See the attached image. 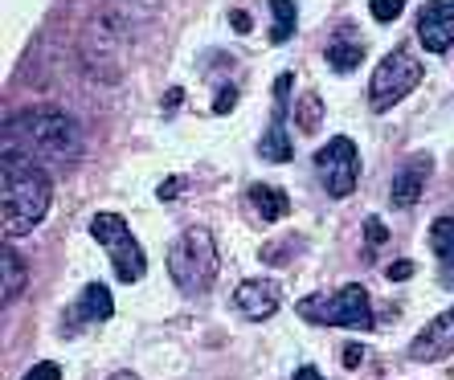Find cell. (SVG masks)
I'll list each match as a JSON object with an SVG mask.
<instances>
[{
	"label": "cell",
	"mask_w": 454,
	"mask_h": 380,
	"mask_svg": "<svg viewBox=\"0 0 454 380\" xmlns=\"http://www.w3.org/2000/svg\"><path fill=\"white\" fill-rule=\"evenodd\" d=\"M4 184H0V229L4 237H21L37 229L53 201V176L45 164L4 139Z\"/></svg>",
	"instance_id": "6da1fadb"
},
{
	"label": "cell",
	"mask_w": 454,
	"mask_h": 380,
	"mask_svg": "<svg viewBox=\"0 0 454 380\" xmlns=\"http://www.w3.org/2000/svg\"><path fill=\"white\" fill-rule=\"evenodd\" d=\"M9 131L21 136V151H29L45 168H70L82 156V127L62 111H25L17 123H9Z\"/></svg>",
	"instance_id": "7a4b0ae2"
},
{
	"label": "cell",
	"mask_w": 454,
	"mask_h": 380,
	"mask_svg": "<svg viewBox=\"0 0 454 380\" xmlns=\"http://www.w3.org/2000/svg\"><path fill=\"white\" fill-rule=\"evenodd\" d=\"M217 270H222V250H217V242H213L209 229H189L172 242L168 275L180 291L205 295V291L217 283Z\"/></svg>",
	"instance_id": "3957f363"
},
{
	"label": "cell",
	"mask_w": 454,
	"mask_h": 380,
	"mask_svg": "<svg viewBox=\"0 0 454 380\" xmlns=\"http://www.w3.org/2000/svg\"><path fill=\"white\" fill-rule=\"evenodd\" d=\"M295 311L307 319V323H328V328H356L369 331L377 319H372V303L369 291L360 283L340 286L336 295H307L295 303Z\"/></svg>",
	"instance_id": "277c9868"
},
{
	"label": "cell",
	"mask_w": 454,
	"mask_h": 380,
	"mask_svg": "<svg viewBox=\"0 0 454 380\" xmlns=\"http://www.w3.org/2000/svg\"><path fill=\"white\" fill-rule=\"evenodd\" d=\"M90 237L106 250L119 283H139V278L148 275V253L139 250L136 233L127 229L123 217H115V213H95V217H90Z\"/></svg>",
	"instance_id": "5b68a950"
},
{
	"label": "cell",
	"mask_w": 454,
	"mask_h": 380,
	"mask_svg": "<svg viewBox=\"0 0 454 380\" xmlns=\"http://www.w3.org/2000/svg\"><path fill=\"white\" fill-rule=\"evenodd\" d=\"M422 78H426V70L413 53H405V50L385 53V62H380L369 78V106L372 111H389V106L402 103Z\"/></svg>",
	"instance_id": "8992f818"
},
{
	"label": "cell",
	"mask_w": 454,
	"mask_h": 380,
	"mask_svg": "<svg viewBox=\"0 0 454 380\" xmlns=\"http://www.w3.org/2000/svg\"><path fill=\"white\" fill-rule=\"evenodd\" d=\"M316 172L324 180L328 197H348L356 189V176H360V156H356V143L348 136H336L328 139L324 148L316 151Z\"/></svg>",
	"instance_id": "52a82bcc"
},
{
	"label": "cell",
	"mask_w": 454,
	"mask_h": 380,
	"mask_svg": "<svg viewBox=\"0 0 454 380\" xmlns=\"http://www.w3.org/2000/svg\"><path fill=\"white\" fill-rule=\"evenodd\" d=\"M418 37L430 53H446L454 45V0H426L418 12Z\"/></svg>",
	"instance_id": "ba28073f"
},
{
	"label": "cell",
	"mask_w": 454,
	"mask_h": 380,
	"mask_svg": "<svg viewBox=\"0 0 454 380\" xmlns=\"http://www.w3.org/2000/svg\"><path fill=\"white\" fill-rule=\"evenodd\" d=\"M450 352H454V306L450 311H442L438 319H430V323L418 331L410 356L422 360V364H434V360H446Z\"/></svg>",
	"instance_id": "9c48e42d"
},
{
	"label": "cell",
	"mask_w": 454,
	"mask_h": 380,
	"mask_svg": "<svg viewBox=\"0 0 454 380\" xmlns=\"http://www.w3.org/2000/svg\"><path fill=\"white\" fill-rule=\"evenodd\" d=\"M283 303V291H278L275 278H250L233 291V306L242 311L246 319H270Z\"/></svg>",
	"instance_id": "30bf717a"
},
{
	"label": "cell",
	"mask_w": 454,
	"mask_h": 380,
	"mask_svg": "<svg viewBox=\"0 0 454 380\" xmlns=\"http://www.w3.org/2000/svg\"><path fill=\"white\" fill-rule=\"evenodd\" d=\"M115 315V303H111V291H106L103 283H90L82 286V295H78V303L70 306V328H86V323H106V319Z\"/></svg>",
	"instance_id": "8fae6325"
},
{
	"label": "cell",
	"mask_w": 454,
	"mask_h": 380,
	"mask_svg": "<svg viewBox=\"0 0 454 380\" xmlns=\"http://www.w3.org/2000/svg\"><path fill=\"white\" fill-rule=\"evenodd\" d=\"M324 58H328V66L336 70V74H348V70H356V66L364 62V42H360V33H352V25H344V29H340L336 37L328 42Z\"/></svg>",
	"instance_id": "7c38bea8"
},
{
	"label": "cell",
	"mask_w": 454,
	"mask_h": 380,
	"mask_svg": "<svg viewBox=\"0 0 454 380\" xmlns=\"http://www.w3.org/2000/svg\"><path fill=\"white\" fill-rule=\"evenodd\" d=\"M430 156H418V159H410L402 172H397V180H393V205H418V197H422V189H426V176H430Z\"/></svg>",
	"instance_id": "4fadbf2b"
},
{
	"label": "cell",
	"mask_w": 454,
	"mask_h": 380,
	"mask_svg": "<svg viewBox=\"0 0 454 380\" xmlns=\"http://www.w3.org/2000/svg\"><path fill=\"white\" fill-rule=\"evenodd\" d=\"M250 205L262 221H278V217H286V209H291L286 192L275 189V184H250Z\"/></svg>",
	"instance_id": "5bb4252c"
},
{
	"label": "cell",
	"mask_w": 454,
	"mask_h": 380,
	"mask_svg": "<svg viewBox=\"0 0 454 380\" xmlns=\"http://www.w3.org/2000/svg\"><path fill=\"white\" fill-rule=\"evenodd\" d=\"M270 12H275V25H270V45L291 42V37H295V29H299L295 0H270Z\"/></svg>",
	"instance_id": "9a60e30c"
},
{
	"label": "cell",
	"mask_w": 454,
	"mask_h": 380,
	"mask_svg": "<svg viewBox=\"0 0 454 380\" xmlns=\"http://www.w3.org/2000/svg\"><path fill=\"white\" fill-rule=\"evenodd\" d=\"M258 151H262L266 164H286V159L295 156V151H291V139H286V127L278 123V119L270 123V131L258 139Z\"/></svg>",
	"instance_id": "2e32d148"
},
{
	"label": "cell",
	"mask_w": 454,
	"mask_h": 380,
	"mask_svg": "<svg viewBox=\"0 0 454 380\" xmlns=\"http://www.w3.org/2000/svg\"><path fill=\"white\" fill-rule=\"evenodd\" d=\"M430 245H434V253H438L442 262H450V266H454V213H442V217L434 221V229H430Z\"/></svg>",
	"instance_id": "e0dca14e"
},
{
	"label": "cell",
	"mask_w": 454,
	"mask_h": 380,
	"mask_svg": "<svg viewBox=\"0 0 454 380\" xmlns=\"http://www.w3.org/2000/svg\"><path fill=\"white\" fill-rule=\"evenodd\" d=\"M0 266H4V303H9V299L25 286V266H21V258H17V250L0 253Z\"/></svg>",
	"instance_id": "ac0fdd59"
},
{
	"label": "cell",
	"mask_w": 454,
	"mask_h": 380,
	"mask_svg": "<svg viewBox=\"0 0 454 380\" xmlns=\"http://www.w3.org/2000/svg\"><path fill=\"white\" fill-rule=\"evenodd\" d=\"M295 119H299V131H316V123L324 119V103H319V95H303V98H299Z\"/></svg>",
	"instance_id": "d6986e66"
},
{
	"label": "cell",
	"mask_w": 454,
	"mask_h": 380,
	"mask_svg": "<svg viewBox=\"0 0 454 380\" xmlns=\"http://www.w3.org/2000/svg\"><path fill=\"white\" fill-rule=\"evenodd\" d=\"M402 9H405V0H369V12L377 17L380 25L397 21V17H402Z\"/></svg>",
	"instance_id": "ffe728a7"
},
{
	"label": "cell",
	"mask_w": 454,
	"mask_h": 380,
	"mask_svg": "<svg viewBox=\"0 0 454 380\" xmlns=\"http://www.w3.org/2000/svg\"><path fill=\"white\" fill-rule=\"evenodd\" d=\"M25 380H62V368L45 360V364H33V368L25 372Z\"/></svg>",
	"instance_id": "44dd1931"
},
{
	"label": "cell",
	"mask_w": 454,
	"mask_h": 380,
	"mask_svg": "<svg viewBox=\"0 0 454 380\" xmlns=\"http://www.w3.org/2000/svg\"><path fill=\"white\" fill-rule=\"evenodd\" d=\"M233 103H238V90H233V86H225L222 95L213 98V111H217V115H230V111H233Z\"/></svg>",
	"instance_id": "7402d4cb"
},
{
	"label": "cell",
	"mask_w": 454,
	"mask_h": 380,
	"mask_svg": "<svg viewBox=\"0 0 454 380\" xmlns=\"http://www.w3.org/2000/svg\"><path fill=\"white\" fill-rule=\"evenodd\" d=\"M364 233H369V245H380V242H389V229L377 221V217H369L364 221Z\"/></svg>",
	"instance_id": "603a6c76"
},
{
	"label": "cell",
	"mask_w": 454,
	"mask_h": 380,
	"mask_svg": "<svg viewBox=\"0 0 454 380\" xmlns=\"http://www.w3.org/2000/svg\"><path fill=\"white\" fill-rule=\"evenodd\" d=\"M180 189H184V180H176V176L164 180V184H160V201H172V197H176Z\"/></svg>",
	"instance_id": "cb8c5ba5"
},
{
	"label": "cell",
	"mask_w": 454,
	"mask_h": 380,
	"mask_svg": "<svg viewBox=\"0 0 454 380\" xmlns=\"http://www.w3.org/2000/svg\"><path fill=\"white\" fill-rule=\"evenodd\" d=\"M340 360H344V368H356L360 360H364V352H360V344H348V348H344V356H340Z\"/></svg>",
	"instance_id": "d4e9b609"
},
{
	"label": "cell",
	"mask_w": 454,
	"mask_h": 380,
	"mask_svg": "<svg viewBox=\"0 0 454 380\" xmlns=\"http://www.w3.org/2000/svg\"><path fill=\"white\" fill-rule=\"evenodd\" d=\"M230 25L238 33H250V17H246V12H230Z\"/></svg>",
	"instance_id": "484cf974"
},
{
	"label": "cell",
	"mask_w": 454,
	"mask_h": 380,
	"mask_svg": "<svg viewBox=\"0 0 454 380\" xmlns=\"http://www.w3.org/2000/svg\"><path fill=\"white\" fill-rule=\"evenodd\" d=\"M413 275V262H397V266H389V278H410Z\"/></svg>",
	"instance_id": "4316f807"
},
{
	"label": "cell",
	"mask_w": 454,
	"mask_h": 380,
	"mask_svg": "<svg viewBox=\"0 0 454 380\" xmlns=\"http://www.w3.org/2000/svg\"><path fill=\"white\" fill-rule=\"evenodd\" d=\"M295 380H324V376H319V368H311V364H303V368L295 372Z\"/></svg>",
	"instance_id": "83f0119b"
},
{
	"label": "cell",
	"mask_w": 454,
	"mask_h": 380,
	"mask_svg": "<svg viewBox=\"0 0 454 380\" xmlns=\"http://www.w3.org/2000/svg\"><path fill=\"white\" fill-rule=\"evenodd\" d=\"M111 380H139V376H136V372H115Z\"/></svg>",
	"instance_id": "f1b7e54d"
}]
</instances>
